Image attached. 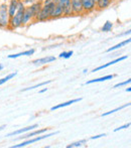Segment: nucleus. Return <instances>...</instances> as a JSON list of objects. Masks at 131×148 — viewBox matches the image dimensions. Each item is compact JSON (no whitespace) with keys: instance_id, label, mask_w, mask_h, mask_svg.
<instances>
[{"instance_id":"9","label":"nucleus","mask_w":131,"mask_h":148,"mask_svg":"<svg viewBox=\"0 0 131 148\" xmlns=\"http://www.w3.org/2000/svg\"><path fill=\"white\" fill-rule=\"evenodd\" d=\"M64 16V10L62 8V6L60 4H58L56 2L55 6H53V10H51V20H55V19H59V18L63 17Z\"/></svg>"},{"instance_id":"7","label":"nucleus","mask_w":131,"mask_h":148,"mask_svg":"<svg viewBox=\"0 0 131 148\" xmlns=\"http://www.w3.org/2000/svg\"><path fill=\"white\" fill-rule=\"evenodd\" d=\"M57 3L62 6L64 10V16L73 15L72 7H71V0H57Z\"/></svg>"},{"instance_id":"25","label":"nucleus","mask_w":131,"mask_h":148,"mask_svg":"<svg viewBox=\"0 0 131 148\" xmlns=\"http://www.w3.org/2000/svg\"><path fill=\"white\" fill-rule=\"evenodd\" d=\"M73 55H74V51H63V53H61L59 57L62 58V59L68 60V59H70Z\"/></svg>"},{"instance_id":"14","label":"nucleus","mask_w":131,"mask_h":148,"mask_svg":"<svg viewBox=\"0 0 131 148\" xmlns=\"http://www.w3.org/2000/svg\"><path fill=\"white\" fill-rule=\"evenodd\" d=\"M18 2H19V0H10L9 3L7 4L9 17H11V16H13L14 14H15L16 10H17V7H18Z\"/></svg>"},{"instance_id":"22","label":"nucleus","mask_w":131,"mask_h":148,"mask_svg":"<svg viewBox=\"0 0 131 148\" xmlns=\"http://www.w3.org/2000/svg\"><path fill=\"white\" fill-rule=\"evenodd\" d=\"M112 27H113V22L110 21V20H107V21L104 23V25L102 26L101 30L103 31V32H109V31H111Z\"/></svg>"},{"instance_id":"8","label":"nucleus","mask_w":131,"mask_h":148,"mask_svg":"<svg viewBox=\"0 0 131 148\" xmlns=\"http://www.w3.org/2000/svg\"><path fill=\"white\" fill-rule=\"evenodd\" d=\"M83 4L84 13H91L96 10V2L94 0H81Z\"/></svg>"},{"instance_id":"31","label":"nucleus","mask_w":131,"mask_h":148,"mask_svg":"<svg viewBox=\"0 0 131 148\" xmlns=\"http://www.w3.org/2000/svg\"><path fill=\"white\" fill-rule=\"evenodd\" d=\"M47 88H45V89L40 90V91H39V93H40V94H43V93H45V92H47Z\"/></svg>"},{"instance_id":"12","label":"nucleus","mask_w":131,"mask_h":148,"mask_svg":"<svg viewBox=\"0 0 131 148\" xmlns=\"http://www.w3.org/2000/svg\"><path fill=\"white\" fill-rule=\"evenodd\" d=\"M38 125L37 124H33V125H30V126H27V127H24V128H21V129H18L16 131H13L11 133H8L6 136L7 137H10V136H14V135H19V134H23V133H27L29 131H32L33 129L37 128Z\"/></svg>"},{"instance_id":"2","label":"nucleus","mask_w":131,"mask_h":148,"mask_svg":"<svg viewBox=\"0 0 131 148\" xmlns=\"http://www.w3.org/2000/svg\"><path fill=\"white\" fill-rule=\"evenodd\" d=\"M55 4H56V2H53V3L43 4V6H41L38 13L35 15L33 21L43 22V21H47V20H51V10H53V6H55Z\"/></svg>"},{"instance_id":"28","label":"nucleus","mask_w":131,"mask_h":148,"mask_svg":"<svg viewBox=\"0 0 131 148\" xmlns=\"http://www.w3.org/2000/svg\"><path fill=\"white\" fill-rule=\"evenodd\" d=\"M104 136H106V134L105 133H103V134H99V135H96V136H92L91 137V140H95V139H98V138H101V137H104Z\"/></svg>"},{"instance_id":"34","label":"nucleus","mask_w":131,"mask_h":148,"mask_svg":"<svg viewBox=\"0 0 131 148\" xmlns=\"http://www.w3.org/2000/svg\"><path fill=\"white\" fill-rule=\"evenodd\" d=\"M4 69V66L2 64H0V71H2Z\"/></svg>"},{"instance_id":"10","label":"nucleus","mask_w":131,"mask_h":148,"mask_svg":"<svg viewBox=\"0 0 131 148\" xmlns=\"http://www.w3.org/2000/svg\"><path fill=\"white\" fill-rule=\"evenodd\" d=\"M56 60H57V58L53 57V56H47L45 58H40V59L32 60V64H34V66H43V64H47L53 62H56Z\"/></svg>"},{"instance_id":"35","label":"nucleus","mask_w":131,"mask_h":148,"mask_svg":"<svg viewBox=\"0 0 131 148\" xmlns=\"http://www.w3.org/2000/svg\"><path fill=\"white\" fill-rule=\"evenodd\" d=\"M94 1H95V2H96V1H97V0H94Z\"/></svg>"},{"instance_id":"19","label":"nucleus","mask_w":131,"mask_h":148,"mask_svg":"<svg viewBox=\"0 0 131 148\" xmlns=\"http://www.w3.org/2000/svg\"><path fill=\"white\" fill-rule=\"evenodd\" d=\"M130 41H131V38H127V39H125V40H123V41H121V42H119L118 45H114V47H109V49H108L106 51H107V53H111V51H116V49H121V47H125V45H129Z\"/></svg>"},{"instance_id":"1","label":"nucleus","mask_w":131,"mask_h":148,"mask_svg":"<svg viewBox=\"0 0 131 148\" xmlns=\"http://www.w3.org/2000/svg\"><path fill=\"white\" fill-rule=\"evenodd\" d=\"M25 8V4L22 2V0H19L18 2V7L15 14L11 16L9 19V26L8 29H17L22 26V17H23V11Z\"/></svg>"},{"instance_id":"6","label":"nucleus","mask_w":131,"mask_h":148,"mask_svg":"<svg viewBox=\"0 0 131 148\" xmlns=\"http://www.w3.org/2000/svg\"><path fill=\"white\" fill-rule=\"evenodd\" d=\"M34 19V15L32 14V10H30L29 5L25 6L23 11V17H22V26L27 25L28 23H30Z\"/></svg>"},{"instance_id":"27","label":"nucleus","mask_w":131,"mask_h":148,"mask_svg":"<svg viewBox=\"0 0 131 148\" xmlns=\"http://www.w3.org/2000/svg\"><path fill=\"white\" fill-rule=\"evenodd\" d=\"M129 127H130V123H127V124L122 125V126H120V127H118V128L114 129V132H118V131L123 130V129H126V128H129Z\"/></svg>"},{"instance_id":"21","label":"nucleus","mask_w":131,"mask_h":148,"mask_svg":"<svg viewBox=\"0 0 131 148\" xmlns=\"http://www.w3.org/2000/svg\"><path fill=\"white\" fill-rule=\"evenodd\" d=\"M51 82H53L51 80L45 81V82H43V83H40V84L34 85V86H32V87H28V88H25V89L21 90V92H27V91H30V90H34L36 88H39V87H43V86H45V85H47V84H51Z\"/></svg>"},{"instance_id":"11","label":"nucleus","mask_w":131,"mask_h":148,"mask_svg":"<svg viewBox=\"0 0 131 148\" xmlns=\"http://www.w3.org/2000/svg\"><path fill=\"white\" fill-rule=\"evenodd\" d=\"M127 58H128V56H123V57H119V58H118V59H115V60H111V62H107V64H102V66H98V68L94 69V70L92 71V73L98 72V71H101V70H103V69H106V68H108V66H113L114 64H117V62H122V60H127Z\"/></svg>"},{"instance_id":"17","label":"nucleus","mask_w":131,"mask_h":148,"mask_svg":"<svg viewBox=\"0 0 131 148\" xmlns=\"http://www.w3.org/2000/svg\"><path fill=\"white\" fill-rule=\"evenodd\" d=\"M116 75H107V76L101 77L98 79H94V80H90L88 82H86V85H90V84H94V83H101V82H105L107 80H112V79L115 77Z\"/></svg>"},{"instance_id":"26","label":"nucleus","mask_w":131,"mask_h":148,"mask_svg":"<svg viewBox=\"0 0 131 148\" xmlns=\"http://www.w3.org/2000/svg\"><path fill=\"white\" fill-rule=\"evenodd\" d=\"M131 83V79H128V80L124 81V82H121V83H118V84L114 85L113 88L114 89H117V88H120V87H124V86H127Z\"/></svg>"},{"instance_id":"3","label":"nucleus","mask_w":131,"mask_h":148,"mask_svg":"<svg viewBox=\"0 0 131 148\" xmlns=\"http://www.w3.org/2000/svg\"><path fill=\"white\" fill-rule=\"evenodd\" d=\"M59 134V131H56V132H51V133H47V134H40V136H37V137H34V138H28L26 141H23V142L19 143V144H15V145H12L11 148H21V147H25L29 144H32V143H35V142H38L40 140H43L45 138H49L51 136H53V135H57Z\"/></svg>"},{"instance_id":"5","label":"nucleus","mask_w":131,"mask_h":148,"mask_svg":"<svg viewBox=\"0 0 131 148\" xmlns=\"http://www.w3.org/2000/svg\"><path fill=\"white\" fill-rule=\"evenodd\" d=\"M71 7H72L73 15H83V14H85L81 0H71Z\"/></svg>"},{"instance_id":"18","label":"nucleus","mask_w":131,"mask_h":148,"mask_svg":"<svg viewBox=\"0 0 131 148\" xmlns=\"http://www.w3.org/2000/svg\"><path fill=\"white\" fill-rule=\"evenodd\" d=\"M35 53V49H28V51H21V53H14V55H9L8 56V59H17L19 57H22V56H32L33 53Z\"/></svg>"},{"instance_id":"20","label":"nucleus","mask_w":131,"mask_h":148,"mask_svg":"<svg viewBox=\"0 0 131 148\" xmlns=\"http://www.w3.org/2000/svg\"><path fill=\"white\" fill-rule=\"evenodd\" d=\"M129 106H130V103H127V104H125V105H123V106H120V107L115 108V109L111 110V111H109V112H106V113L102 114V117H106V116H108V115H111V114L115 113V112H117V111H120V110H123V109H125V108L129 107Z\"/></svg>"},{"instance_id":"30","label":"nucleus","mask_w":131,"mask_h":148,"mask_svg":"<svg viewBox=\"0 0 131 148\" xmlns=\"http://www.w3.org/2000/svg\"><path fill=\"white\" fill-rule=\"evenodd\" d=\"M36 0H22V2H23L24 4H32V3H33V2H35Z\"/></svg>"},{"instance_id":"16","label":"nucleus","mask_w":131,"mask_h":148,"mask_svg":"<svg viewBox=\"0 0 131 148\" xmlns=\"http://www.w3.org/2000/svg\"><path fill=\"white\" fill-rule=\"evenodd\" d=\"M112 3V0H97L96 1V10L101 11L103 9H106L109 7Z\"/></svg>"},{"instance_id":"32","label":"nucleus","mask_w":131,"mask_h":148,"mask_svg":"<svg viewBox=\"0 0 131 148\" xmlns=\"http://www.w3.org/2000/svg\"><path fill=\"white\" fill-rule=\"evenodd\" d=\"M4 128H6V125H2V126H0V131H2Z\"/></svg>"},{"instance_id":"15","label":"nucleus","mask_w":131,"mask_h":148,"mask_svg":"<svg viewBox=\"0 0 131 148\" xmlns=\"http://www.w3.org/2000/svg\"><path fill=\"white\" fill-rule=\"evenodd\" d=\"M82 100H83L82 98H77V99L70 100V101H67V102H65V103L59 104V105H56V106H53V107H51V111H55V110L61 109V108L67 107V106H70V105H72V104L78 103V102H81Z\"/></svg>"},{"instance_id":"33","label":"nucleus","mask_w":131,"mask_h":148,"mask_svg":"<svg viewBox=\"0 0 131 148\" xmlns=\"http://www.w3.org/2000/svg\"><path fill=\"white\" fill-rule=\"evenodd\" d=\"M125 91L127 92V93H130V92H131V88H126Z\"/></svg>"},{"instance_id":"24","label":"nucleus","mask_w":131,"mask_h":148,"mask_svg":"<svg viewBox=\"0 0 131 148\" xmlns=\"http://www.w3.org/2000/svg\"><path fill=\"white\" fill-rule=\"evenodd\" d=\"M87 143V140L86 139H83V140H80V141H76L74 143H71V144L67 145V148H75V147H81L83 146V144Z\"/></svg>"},{"instance_id":"23","label":"nucleus","mask_w":131,"mask_h":148,"mask_svg":"<svg viewBox=\"0 0 131 148\" xmlns=\"http://www.w3.org/2000/svg\"><path fill=\"white\" fill-rule=\"evenodd\" d=\"M17 75V72H13V73H11V74H8L6 77H4V78H2V79H0V86L1 85H3V84H5L7 81H9V80H11L12 78H14V77Z\"/></svg>"},{"instance_id":"29","label":"nucleus","mask_w":131,"mask_h":148,"mask_svg":"<svg viewBox=\"0 0 131 148\" xmlns=\"http://www.w3.org/2000/svg\"><path fill=\"white\" fill-rule=\"evenodd\" d=\"M43 4H47V3H53V2H57V0H41Z\"/></svg>"},{"instance_id":"13","label":"nucleus","mask_w":131,"mask_h":148,"mask_svg":"<svg viewBox=\"0 0 131 148\" xmlns=\"http://www.w3.org/2000/svg\"><path fill=\"white\" fill-rule=\"evenodd\" d=\"M49 130H51V128H43V129H37V130H34L32 131V132L27 133V134H25L24 136H20L18 137L17 139H22V138H25V139H28V138H32V137H34L36 136V135H40V134H43V133H47Z\"/></svg>"},{"instance_id":"4","label":"nucleus","mask_w":131,"mask_h":148,"mask_svg":"<svg viewBox=\"0 0 131 148\" xmlns=\"http://www.w3.org/2000/svg\"><path fill=\"white\" fill-rule=\"evenodd\" d=\"M9 14H8L7 4H0V28H8L9 26Z\"/></svg>"}]
</instances>
